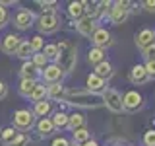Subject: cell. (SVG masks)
Returning a JSON list of instances; mask_svg holds the SVG:
<instances>
[{
    "mask_svg": "<svg viewBox=\"0 0 155 146\" xmlns=\"http://www.w3.org/2000/svg\"><path fill=\"white\" fill-rule=\"evenodd\" d=\"M64 101L74 107H84V109H97L103 105V97L99 94H91L84 88H70L64 92Z\"/></svg>",
    "mask_w": 155,
    "mask_h": 146,
    "instance_id": "1",
    "label": "cell"
},
{
    "mask_svg": "<svg viewBox=\"0 0 155 146\" xmlns=\"http://www.w3.org/2000/svg\"><path fill=\"white\" fill-rule=\"evenodd\" d=\"M56 49H58V57H56L54 64L60 66V70L66 76L74 70V66L78 62V47L72 41H68V39H62L60 43H56Z\"/></svg>",
    "mask_w": 155,
    "mask_h": 146,
    "instance_id": "2",
    "label": "cell"
},
{
    "mask_svg": "<svg viewBox=\"0 0 155 146\" xmlns=\"http://www.w3.org/2000/svg\"><path fill=\"white\" fill-rule=\"evenodd\" d=\"M37 27L41 33L45 35H51V33H56L60 29V19H58L56 12H43L37 19Z\"/></svg>",
    "mask_w": 155,
    "mask_h": 146,
    "instance_id": "3",
    "label": "cell"
},
{
    "mask_svg": "<svg viewBox=\"0 0 155 146\" xmlns=\"http://www.w3.org/2000/svg\"><path fill=\"white\" fill-rule=\"evenodd\" d=\"M101 97H103V105L110 111V113H122V111H124V107H122V94H120L118 90H114V88H107L103 94H101Z\"/></svg>",
    "mask_w": 155,
    "mask_h": 146,
    "instance_id": "4",
    "label": "cell"
},
{
    "mask_svg": "<svg viewBox=\"0 0 155 146\" xmlns=\"http://www.w3.org/2000/svg\"><path fill=\"white\" fill-rule=\"evenodd\" d=\"M12 121H14V129H16L18 133H25V130H29L35 125V115L29 109H18L16 113L12 115Z\"/></svg>",
    "mask_w": 155,
    "mask_h": 146,
    "instance_id": "5",
    "label": "cell"
},
{
    "mask_svg": "<svg viewBox=\"0 0 155 146\" xmlns=\"http://www.w3.org/2000/svg\"><path fill=\"white\" fill-rule=\"evenodd\" d=\"M130 6H132L130 2H122V0L113 2V8H110V12H109V22L113 23V26L124 23L130 16Z\"/></svg>",
    "mask_w": 155,
    "mask_h": 146,
    "instance_id": "6",
    "label": "cell"
},
{
    "mask_svg": "<svg viewBox=\"0 0 155 146\" xmlns=\"http://www.w3.org/2000/svg\"><path fill=\"white\" fill-rule=\"evenodd\" d=\"M122 107H124V111H130V113L140 111L143 107V96L138 90H128L122 96Z\"/></svg>",
    "mask_w": 155,
    "mask_h": 146,
    "instance_id": "7",
    "label": "cell"
},
{
    "mask_svg": "<svg viewBox=\"0 0 155 146\" xmlns=\"http://www.w3.org/2000/svg\"><path fill=\"white\" fill-rule=\"evenodd\" d=\"M91 43H93V47L107 51V49L114 43V39H113V35H110V31L107 27H97L95 33L91 35Z\"/></svg>",
    "mask_w": 155,
    "mask_h": 146,
    "instance_id": "8",
    "label": "cell"
},
{
    "mask_svg": "<svg viewBox=\"0 0 155 146\" xmlns=\"http://www.w3.org/2000/svg\"><path fill=\"white\" fill-rule=\"evenodd\" d=\"M41 78H43V84H60L62 78H64V72L60 70V66L54 64V62H48V64L41 70Z\"/></svg>",
    "mask_w": 155,
    "mask_h": 146,
    "instance_id": "9",
    "label": "cell"
},
{
    "mask_svg": "<svg viewBox=\"0 0 155 146\" xmlns=\"http://www.w3.org/2000/svg\"><path fill=\"white\" fill-rule=\"evenodd\" d=\"M33 22H35V14H33L31 10H27V8H19L16 12V16H14V26H16L19 31L29 29L33 26Z\"/></svg>",
    "mask_w": 155,
    "mask_h": 146,
    "instance_id": "10",
    "label": "cell"
},
{
    "mask_svg": "<svg viewBox=\"0 0 155 146\" xmlns=\"http://www.w3.org/2000/svg\"><path fill=\"white\" fill-rule=\"evenodd\" d=\"M134 41H136V47L142 49V51H145V49L153 47L155 45V31L153 29H142V31H138L134 35Z\"/></svg>",
    "mask_w": 155,
    "mask_h": 146,
    "instance_id": "11",
    "label": "cell"
},
{
    "mask_svg": "<svg viewBox=\"0 0 155 146\" xmlns=\"http://www.w3.org/2000/svg\"><path fill=\"white\" fill-rule=\"evenodd\" d=\"M130 82H132L134 86H143L149 82V74L147 70H145L143 64H134L132 70H130Z\"/></svg>",
    "mask_w": 155,
    "mask_h": 146,
    "instance_id": "12",
    "label": "cell"
},
{
    "mask_svg": "<svg viewBox=\"0 0 155 146\" xmlns=\"http://www.w3.org/2000/svg\"><path fill=\"white\" fill-rule=\"evenodd\" d=\"M85 90L91 92V94H99V96H101V94L107 90V82L101 80L99 76H95L93 72H91V74L85 78Z\"/></svg>",
    "mask_w": 155,
    "mask_h": 146,
    "instance_id": "13",
    "label": "cell"
},
{
    "mask_svg": "<svg viewBox=\"0 0 155 146\" xmlns=\"http://www.w3.org/2000/svg\"><path fill=\"white\" fill-rule=\"evenodd\" d=\"M97 27H99V26H97V22H95V19H89V18H81L80 22H76L78 33L84 35V37H87V39H91V35L95 33Z\"/></svg>",
    "mask_w": 155,
    "mask_h": 146,
    "instance_id": "14",
    "label": "cell"
},
{
    "mask_svg": "<svg viewBox=\"0 0 155 146\" xmlns=\"http://www.w3.org/2000/svg\"><path fill=\"white\" fill-rule=\"evenodd\" d=\"M19 43H21V37L19 35H16V33H8V35L2 39V51L8 53V55H14L16 49L19 47Z\"/></svg>",
    "mask_w": 155,
    "mask_h": 146,
    "instance_id": "15",
    "label": "cell"
},
{
    "mask_svg": "<svg viewBox=\"0 0 155 146\" xmlns=\"http://www.w3.org/2000/svg\"><path fill=\"white\" fill-rule=\"evenodd\" d=\"M19 74H21V78H25V80H37L41 76V70L31 61H25L21 64V68H19Z\"/></svg>",
    "mask_w": 155,
    "mask_h": 146,
    "instance_id": "16",
    "label": "cell"
},
{
    "mask_svg": "<svg viewBox=\"0 0 155 146\" xmlns=\"http://www.w3.org/2000/svg\"><path fill=\"white\" fill-rule=\"evenodd\" d=\"M93 74L95 76H99L101 80H109V78H113L114 74V70H113V64H110L109 61H103V62H99V64L95 66V70H93Z\"/></svg>",
    "mask_w": 155,
    "mask_h": 146,
    "instance_id": "17",
    "label": "cell"
},
{
    "mask_svg": "<svg viewBox=\"0 0 155 146\" xmlns=\"http://www.w3.org/2000/svg\"><path fill=\"white\" fill-rule=\"evenodd\" d=\"M35 127H37V133H39V136H51L52 133H54V125H52V121H51V117H45V119H39L37 123H35Z\"/></svg>",
    "mask_w": 155,
    "mask_h": 146,
    "instance_id": "18",
    "label": "cell"
},
{
    "mask_svg": "<svg viewBox=\"0 0 155 146\" xmlns=\"http://www.w3.org/2000/svg\"><path fill=\"white\" fill-rule=\"evenodd\" d=\"M84 127H85V115L78 113V111H74V113L68 115V127H66V129H70L72 133H74V130L84 129Z\"/></svg>",
    "mask_w": 155,
    "mask_h": 146,
    "instance_id": "19",
    "label": "cell"
},
{
    "mask_svg": "<svg viewBox=\"0 0 155 146\" xmlns=\"http://www.w3.org/2000/svg\"><path fill=\"white\" fill-rule=\"evenodd\" d=\"M64 86L62 84H48L47 86V99L54 101H64Z\"/></svg>",
    "mask_w": 155,
    "mask_h": 146,
    "instance_id": "20",
    "label": "cell"
},
{
    "mask_svg": "<svg viewBox=\"0 0 155 146\" xmlns=\"http://www.w3.org/2000/svg\"><path fill=\"white\" fill-rule=\"evenodd\" d=\"M89 140H91V130L87 129V127H84V129H78V130L72 133V142L78 144V146L89 142Z\"/></svg>",
    "mask_w": 155,
    "mask_h": 146,
    "instance_id": "21",
    "label": "cell"
},
{
    "mask_svg": "<svg viewBox=\"0 0 155 146\" xmlns=\"http://www.w3.org/2000/svg\"><path fill=\"white\" fill-rule=\"evenodd\" d=\"M87 61H89V64L97 66L99 62L107 61V51H103V49H97V47H91L89 53H87Z\"/></svg>",
    "mask_w": 155,
    "mask_h": 146,
    "instance_id": "22",
    "label": "cell"
},
{
    "mask_svg": "<svg viewBox=\"0 0 155 146\" xmlns=\"http://www.w3.org/2000/svg\"><path fill=\"white\" fill-rule=\"evenodd\" d=\"M51 111H52V105H51V101H48V99L37 101V103H35V107H33V115L41 117V119H45V117H48V115H51Z\"/></svg>",
    "mask_w": 155,
    "mask_h": 146,
    "instance_id": "23",
    "label": "cell"
},
{
    "mask_svg": "<svg viewBox=\"0 0 155 146\" xmlns=\"http://www.w3.org/2000/svg\"><path fill=\"white\" fill-rule=\"evenodd\" d=\"M68 16L76 22H80L81 18H85V12H84V2H70L68 4Z\"/></svg>",
    "mask_w": 155,
    "mask_h": 146,
    "instance_id": "24",
    "label": "cell"
},
{
    "mask_svg": "<svg viewBox=\"0 0 155 146\" xmlns=\"http://www.w3.org/2000/svg\"><path fill=\"white\" fill-rule=\"evenodd\" d=\"M19 133L16 129H14V127H6V129H2L0 130V140H2V144L4 146H10L14 142V138H16Z\"/></svg>",
    "mask_w": 155,
    "mask_h": 146,
    "instance_id": "25",
    "label": "cell"
},
{
    "mask_svg": "<svg viewBox=\"0 0 155 146\" xmlns=\"http://www.w3.org/2000/svg\"><path fill=\"white\" fill-rule=\"evenodd\" d=\"M35 86H37V80H25V78H21V82H19V88H18L19 96H23V97H29Z\"/></svg>",
    "mask_w": 155,
    "mask_h": 146,
    "instance_id": "26",
    "label": "cell"
},
{
    "mask_svg": "<svg viewBox=\"0 0 155 146\" xmlns=\"http://www.w3.org/2000/svg\"><path fill=\"white\" fill-rule=\"evenodd\" d=\"M29 99H31L33 103L47 99V86H45V84H39V82H37V86L33 88V92H31V96H29Z\"/></svg>",
    "mask_w": 155,
    "mask_h": 146,
    "instance_id": "27",
    "label": "cell"
},
{
    "mask_svg": "<svg viewBox=\"0 0 155 146\" xmlns=\"http://www.w3.org/2000/svg\"><path fill=\"white\" fill-rule=\"evenodd\" d=\"M51 121H52V125H54V129H66L68 127V113L56 111V113H52Z\"/></svg>",
    "mask_w": 155,
    "mask_h": 146,
    "instance_id": "28",
    "label": "cell"
},
{
    "mask_svg": "<svg viewBox=\"0 0 155 146\" xmlns=\"http://www.w3.org/2000/svg\"><path fill=\"white\" fill-rule=\"evenodd\" d=\"M18 58H23V61H27L29 55H33V51H31V47H29V41L27 39H21V43H19V47L16 49V53H14Z\"/></svg>",
    "mask_w": 155,
    "mask_h": 146,
    "instance_id": "29",
    "label": "cell"
},
{
    "mask_svg": "<svg viewBox=\"0 0 155 146\" xmlns=\"http://www.w3.org/2000/svg\"><path fill=\"white\" fill-rule=\"evenodd\" d=\"M84 12H85V18H89V19H95V22H97V18L101 16V12H99V6H97V2H84Z\"/></svg>",
    "mask_w": 155,
    "mask_h": 146,
    "instance_id": "30",
    "label": "cell"
},
{
    "mask_svg": "<svg viewBox=\"0 0 155 146\" xmlns=\"http://www.w3.org/2000/svg\"><path fill=\"white\" fill-rule=\"evenodd\" d=\"M27 41H29V47H31L33 55H35V53H41L43 47H45V39H43L41 35H33L31 39H27Z\"/></svg>",
    "mask_w": 155,
    "mask_h": 146,
    "instance_id": "31",
    "label": "cell"
},
{
    "mask_svg": "<svg viewBox=\"0 0 155 146\" xmlns=\"http://www.w3.org/2000/svg\"><path fill=\"white\" fill-rule=\"evenodd\" d=\"M41 53L47 57V61H48V62H54V61H56V57H58V49H56V45H45Z\"/></svg>",
    "mask_w": 155,
    "mask_h": 146,
    "instance_id": "32",
    "label": "cell"
},
{
    "mask_svg": "<svg viewBox=\"0 0 155 146\" xmlns=\"http://www.w3.org/2000/svg\"><path fill=\"white\" fill-rule=\"evenodd\" d=\"M33 64H35L39 70H43V68H45L47 64H48V61H47V57L43 55V53H35V55H33Z\"/></svg>",
    "mask_w": 155,
    "mask_h": 146,
    "instance_id": "33",
    "label": "cell"
},
{
    "mask_svg": "<svg viewBox=\"0 0 155 146\" xmlns=\"http://www.w3.org/2000/svg\"><path fill=\"white\" fill-rule=\"evenodd\" d=\"M143 144L145 146H155V129H149L143 133Z\"/></svg>",
    "mask_w": 155,
    "mask_h": 146,
    "instance_id": "34",
    "label": "cell"
},
{
    "mask_svg": "<svg viewBox=\"0 0 155 146\" xmlns=\"http://www.w3.org/2000/svg\"><path fill=\"white\" fill-rule=\"evenodd\" d=\"M27 142H29V136H27L25 133H19L16 138H14V142L10 144V146H27Z\"/></svg>",
    "mask_w": 155,
    "mask_h": 146,
    "instance_id": "35",
    "label": "cell"
},
{
    "mask_svg": "<svg viewBox=\"0 0 155 146\" xmlns=\"http://www.w3.org/2000/svg\"><path fill=\"white\" fill-rule=\"evenodd\" d=\"M8 19H10V14H8V10L0 4V29H2L4 26L8 23Z\"/></svg>",
    "mask_w": 155,
    "mask_h": 146,
    "instance_id": "36",
    "label": "cell"
},
{
    "mask_svg": "<svg viewBox=\"0 0 155 146\" xmlns=\"http://www.w3.org/2000/svg\"><path fill=\"white\" fill-rule=\"evenodd\" d=\"M142 57L145 58V62L155 61V45H153V47H149V49H145V51H142Z\"/></svg>",
    "mask_w": 155,
    "mask_h": 146,
    "instance_id": "37",
    "label": "cell"
},
{
    "mask_svg": "<svg viewBox=\"0 0 155 146\" xmlns=\"http://www.w3.org/2000/svg\"><path fill=\"white\" fill-rule=\"evenodd\" d=\"M37 4L43 8V12H54V6H56L54 0H48V2H37Z\"/></svg>",
    "mask_w": 155,
    "mask_h": 146,
    "instance_id": "38",
    "label": "cell"
},
{
    "mask_svg": "<svg viewBox=\"0 0 155 146\" xmlns=\"http://www.w3.org/2000/svg\"><path fill=\"white\" fill-rule=\"evenodd\" d=\"M145 70H147V74H149V80H155V61H149V62H145Z\"/></svg>",
    "mask_w": 155,
    "mask_h": 146,
    "instance_id": "39",
    "label": "cell"
},
{
    "mask_svg": "<svg viewBox=\"0 0 155 146\" xmlns=\"http://www.w3.org/2000/svg\"><path fill=\"white\" fill-rule=\"evenodd\" d=\"M51 146H70V140L64 138V136H58V138H54L51 142Z\"/></svg>",
    "mask_w": 155,
    "mask_h": 146,
    "instance_id": "40",
    "label": "cell"
},
{
    "mask_svg": "<svg viewBox=\"0 0 155 146\" xmlns=\"http://www.w3.org/2000/svg\"><path fill=\"white\" fill-rule=\"evenodd\" d=\"M142 8L145 12H155V0H145V2H142Z\"/></svg>",
    "mask_w": 155,
    "mask_h": 146,
    "instance_id": "41",
    "label": "cell"
},
{
    "mask_svg": "<svg viewBox=\"0 0 155 146\" xmlns=\"http://www.w3.org/2000/svg\"><path fill=\"white\" fill-rule=\"evenodd\" d=\"M6 94H8V88H6V84H4L2 80H0V99H4Z\"/></svg>",
    "mask_w": 155,
    "mask_h": 146,
    "instance_id": "42",
    "label": "cell"
},
{
    "mask_svg": "<svg viewBox=\"0 0 155 146\" xmlns=\"http://www.w3.org/2000/svg\"><path fill=\"white\" fill-rule=\"evenodd\" d=\"M81 146H99V144H97V142H95V140H93V138H91V140H89V142H85V144H81Z\"/></svg>",
    "mask_w": 155,
    "mask_h": 146,
    "instance_id": "43",
    "label": "cell"
}]
</instances>
